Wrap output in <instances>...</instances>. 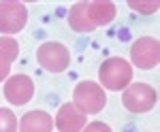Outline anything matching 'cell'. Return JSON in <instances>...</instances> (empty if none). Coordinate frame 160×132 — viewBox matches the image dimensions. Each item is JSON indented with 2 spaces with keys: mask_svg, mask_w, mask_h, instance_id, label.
<instances>
[{
  "mask_svg": "<svg viewBox=\"0 0 160 132\" xmlns=\"http://www.w3.org/2000/svg\"><path fill=\"white\" fill-rule=\"evenodd\" d=\"M115 17V4L109 0H88L77 2L68 11V26L75 32H92L98 26H107Z\"/></svg>",
  "mask_w": 160,
  "mask_h": 132,
  "instance_id": "6da1fadb",
  "label": "cell"
},
{
  "mask_svg": "<svg viewBox=\"0 0 160 132\" xmlns=\"http://www.w3.org/2000/svg\"><path fill=\"white\" fill-rule=\"evenodd\" d=\"M98 79L102 90H111V92L126 90L132 81V66L122 58H109L100 64Z\"/></svg>",
  "mask_w": 160,
  "mask_h": 132,
  "instance_id": "7a4b0ae2",
  "label": "cell"
},
{
  "mask_svg": "<svg viewBox=\"0 0 160 132\" xmlns=\"http://www.w3.org/2000/svg\"><path fill=\"white\" fill-rule=\"evenodd\" d=\"M73 105L81 113H100L107 105V94L100 87V83L94 81H81L73 90Z\"/></svg>",
  "mask_w": 160,
  "mask_h": 132,
  "instance_id": "3957f363",
  "label": "cell"
},
{
  "mask_svg": "<svg viewBox=\"0 0 160 132\" xmlns=\"http://www.w3.org/2000/svg\"><path fill=\"white\" fill-rule=\"evenodd\" d=\"M158 102V94L156 90L148 83H130L122 94V105L130 113H145L149 109L156 107Z\"/></svg>",
  "mask_w": 160,
  "mask_h": 132,
  "instance_id": "277c9868",
  "label": "cell"
},
{
  "mask_svg": "<svg viewBox=\"0 0 160 132\" xmlns=\"http://www.w3.org/2000/svg\"><path fill=\"white\" fill-rule=\"evenodd\" d=\"M37 60L47 72H62L71 64V53L62 43H43L37 49Z\"/></svg>",
  "mask_w": 160,
  "mask_h": 132,
  "instance_id": "5b68a950",
  "label": "cell"
},
{
  "mask_svg": "<svg viewBox=\"0 0 160 132\" xmlns=\"http://www.w3.org/2000/svg\"><path fill=\"white\" fill-rule=\"evenodd\" d=\"M130 60L137 68L149 71L154 66H158L160 62V43L152 36H141L137 38L130 47Z\"/></svg>",
  "mask_w": 160,
  "mask_h": 132,
  "instance_id": "8992f818",
  "label": "cell"
},
{
  "mask_svg": "<svg viewBox=\"0 0 160 132\" xmlns=\"http://www.w3.org/2000/svg\"><path fill=\"white\" fill-rule=\"evenodd\" d=\"M28 22V11L22 2H0V32L15 34Z\"/></svg>",
  "mask_w": 160,
  "mask_h": 132,
  "instance_id": "52a82bcc",
  "label": "cell"
},
{
  "mask_svg": "<svg viewBox=\"0 0 160 132\" xmlns=\"http://www.w3.org/2000/svg\"><path fill=\"white\" fill-rule=\"evenodd\" d=\"M34 96V81L28 75H13L4 83V98L11 105H26Z\"/></svg>",
  "mask_w": 160,
  "mask_h": 132,
  "instance_id": "ba28073f",
  "label": "cell"
},
{
  "mask_svg": "<svg viewBox=\"0 0 160 132\" xmlns=\"http://www.w3.org/2000/svg\"><path fill=\"white\" fill-rule=\"evenodd\" d=\"M53 126L60 132H81L86 128V113H81L73 102L62 105L53 120Z\"/></svg>",
  "mask_w": 160,
  "mask_h": 132,
  "instance_id": "9c48e42d",
  "label": "cell"
},
{
  "mask_svg": "<svg viewBox=\"0 0 160 132\" xmlns=\"http://www.w3.org/2000/svg\"><path fill=\"white\" fill-rule=\"evenodd\" d=\"M53 120L45 111H28L19 120V132H51Z\"/></svg>",
  "mask_w": 160,
  "mask_h": 132,
  "instance_id": "30bf717a",
  "label": "cell"
},
{
  "mask_svg": "<svg viewBox=\"0 0 160 132\" xmlns=\"http://www.w3.org/2000/svg\"><path fill=\"white\" fill-rule=\"evenodd\" d=\"M0 56L7 58L9 62L17 60V56H19V45H17V41H15L13 36H0Z\"/></svg>",
  "mask_w": 160,
  "mask_h": 132,
  "instance_id": "8fae6325",
  "label": "cell"
},
{
  "mask_svg": "<svg viewBox=\"0 0 160 132\" xmlns=\"http://www.w3.org/2000/svg\"><path fill=\"white\" fill-rule=\"evenodd\" d=\"M0 132H17V117L11 109H0Z\"/></svg>",
  "mask_w": 160,
  "mask_h": 132,
  "instance_id": "7c38bea8",
  "label": "cell"
},
{
  "mask_svg": "<svg viewBox=\"0 0 160 132\" xmlns=\"http://www.w3.org/2000/svg\"><path fill=\"white\" fill-rule=\"evenodd\" d=\"M128 7L135 9V11H139V13H143V15H152V13L158 11L160 4L156 2V0H149V2H145V0H130Z\"/></svg>",
  "mask_w": 160,
  "mask_h": 132,
  "instance_id": "4fadbf2b",
  "label": "cell"
},
{
  "mask_svg": "<svg viewBox=\"0 0 160 132\" xmlns=\"http://www.w3.org/2000/svg\"><path fill=\"white\" fill-rule=\"evenodd\" d=\"M81 132H111V128L107 124H102V121H92V124H88Z\"/></svg>",
  "mask_w": 160,
  "mask_h": 132,
  "instance_id": "5bb4252c",
  "label": "cell"
},
{
  "mask_svg": "<svg viewBox=\"0 0 160 132\" xmlns=\"http://www.w3.org/2000/svg\"><path fill=\"white\" fill-rule=\"evenodd\" d=\"M9 71H11V62L0 56V81H4L9 77Z\"/></svg>",
  "mask_w": 160,
  "mask_h": 132,
  "instance_id": "9a60e30c",
  "label": "cell"
}]
</instances>
